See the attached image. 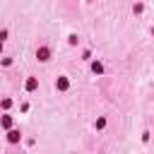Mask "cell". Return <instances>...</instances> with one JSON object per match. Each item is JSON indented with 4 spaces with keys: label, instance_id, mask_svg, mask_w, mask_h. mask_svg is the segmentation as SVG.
Listing matches in <instances>:
<instances>
[{
    "label": "cell",
    "instance_id": "cell-1",
    "mask_svg": "<svg viewBox=\"0 0 154 154\" xmlns=\"http://www.w3.org/2000/svg\"><path fill=\"white\" fill-rule=\"evenodd\" d=\"M55 84H58V89H60V91H65V89L70 87V82H67V77H58V82H55Z\"/></svg>",
    "mask_w": 154,
    "mask_h": 154
},
{
    "label": "cell",
    "instance_id": "cell-2",
    "mask_svg": "<svg viewBox=\"0 0 154 154\" xmlns=\"http://www.w3.org/2000/svg\"><path fill=\"white\" fill-rule=\"evenodd\" d=\"M36 87H38V82H36V77H29V79H26V91H34Z\"/></svg>",
    "mask_w": 154,
    "mask_h": 154
},
{
    "label": "cell",
    "instance_id": "cell-3",
    "mask_svg": "<svg viewBox=\"0 0 154 154\" xmlns=\"http://www.w3.org/2000/svg\"><path fill=\"white\" fill-rule=\"evenodd\" d=\"M19 137H22L19 130H10V132H7V140H10V142H19Z\"/></svg>",
    "mask_w": 154,
    "mask_h": 154
},
{
    "label": "cell",
    "instance_id": "cell-4",
    "mask_svg": "<svg viewBox=\"0 0 154 154\" xmlns=\"http://www.w3.org/2000/svg\"><path fill=\"white\" fill-rule=\"evenodd\" d=\"M36 55H38V60H48L51 51H48V48H38V53H36Z\"/></svg>",
    "mask_w": 154,
    "mask_h": 154
},
{
    "label": "cell",
    "instance_id": "cell-5",
    "mask_svg": "<svg viewBox=\"0 0 154 154\" xmlns=\"http://www.w3.org/2000/svg\"><path fill=\"white\" fill-rule=\"evenodd\" d=\"M91 70H94L96 75H101V72H103V65H101V63H91Z\"/></svg>",
    "mask_w": 154,
    "mask_h": 154
},
{
    "label": "cell",
    "instance_id": "cell-6",
    "mask_svg": "<svg viewBox=\"0 0 154 154\" xmlns=\"http://www.w3.org/2000/svg\"><path fill=\"white\" fill-rule=\"evenodd\" d=\"M0 123H2V128H10V125H12V118H10V116H2Z\"/></svg>",
    "mask_w": 154,
    "mask_h": 154
},
{
    "label": "cell",
    "instance_id": "cell-7",
    "mask_svg": "<svg viewBox=\"0 0 154 154\" xmlns=\"http://www.w3.org/2000/svg\"><path fill=\"white\" fill-rule=\"evenodd\" d=\"M0 51H2V41H0Z\"/></svg>",
    "mask_w": 154,
    "mask_h": 154
}]
</instances>
